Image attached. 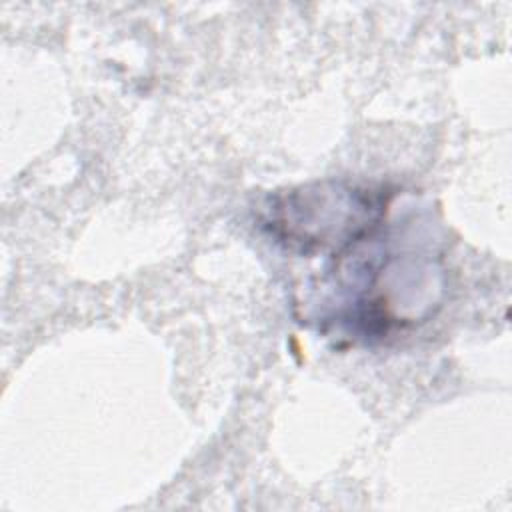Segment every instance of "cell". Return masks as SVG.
I'll return each mask as SVG.
<instances>
[{"label": "cell", "mask_w": 512, "mask_h": 512, "mask_svg": "<svg viewBox=\"0 0 512 512\" xmlns=\"http://www.w3.org/2000/svg\"><path fill=\"white\" fill-rule=\"evenodd\" d=\"M384 200L378 192L344 184H320L280 196L272 208L270 228L278 238L304 248H348L372 236Z\"/></svg>", "instance_id": "obj_1"}]
</instances>
